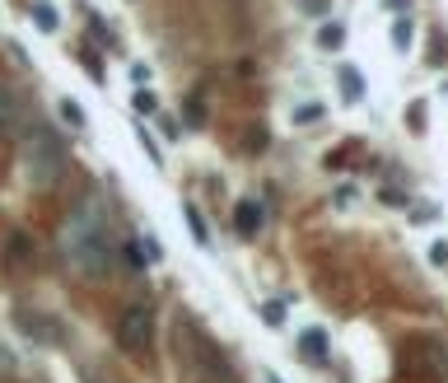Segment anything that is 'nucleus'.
Segmentation results:
<instances>
[{
  "label": "nucleus",
  "instance_id": "obj_2",
  "mask_svg": "<svg viewBox=\"0 0 448 383\" xmlns=\"http://www.w3.org/2000/svg\"><path fill=\"white\" fill-rule=\"evenodd\" d=\"M19 164H23V178L33 182V187H56L61 169H66V145H61V135L47 131V126H28L19 145Z\"/></svg>",
  "mask_w": 448,
  "mask_h": 383
},
{
  "label": "nucleus",
  "instance_id": "obj_7",
  "mask_svg": "<svg viewBox=\"0 0 448 383\" xmlns=\"http://www.w3.org/2000/svg\"><path fill=\"white\" fill-rule=\"evenodd\" d=\"M182 220H187V229L196 234V243H201V248H211V229H206L201 211H196V206H182Z\"/></svg>",
  "mask_w": 448,
  "mask_h": 383
},
{
  "label": "nucleus",
  "instance_id": "obj_4",
  "mask_svg": "<svg viewBox=\"0 0 448 383\" xmlns=\"http://www.w3.org/2000/svg\"><path fill=\"white\" fill-rule=\"evenodd\" d=\"M299 350L313 365H323L327 360V332H323V327H303V332H299Z\"/></svg>",
  "mask_w": 448,
  "mask_h": 383
},
{
  "label": "nucleus",
  "instance_id": "obj_8",
  "mask_svg": "<svg viewBox=\"0 0 448 383\" xmlns=\"http://www.w3.org/2000/svg\"><path fill=\"white\" fill-rule=\"evenodd\" d=\"M411 38H415V23H411V14H402V19L392 23V47H397V52H406V47H411Z\"/></svg>",
  "mask_w": 448,
  "mask_h": 383
},
{
  "label": "nucleus",
  "instance_id": "obj_14",
  "mask_svg": "<svg viewBox=\"0 0 448 383\" xmlns=\"http://www.w3.org/2000/svg\"><path fill=\"white\" fill-rule=\"evenodd\" d=\"M61 117H66L70 126H84V108H79V103H70V99L61 103Z\"/></svg>",
  "mask_w": 448,
  "mask_h": 383
},
{
  "label": "nucleus",
  "instance_id": "obj_15",
  "mask_svg": "<svg viewBox=\"0 0 448 383\" xmlns=\"http://www.w3.org/2000/svg\"><path fill=\"white\" fill-rule=\"evenodd\" d=\"M135 108H140V113H155L159 103H155V94H145V89H140V94H135Z\"/></svg>",
  "mask_w": 448,
  "mask_h": 383
},
{
  "label": "nucleus",
  "instance_id": "obj_21",
  "mask_svg": "<svg viewBox=\"0 0 448 383\" xmlns=\"http://www.w3.org/2000/svg\"><path fill=\"white\" fill-rule=\"evenodd\" d=\"M388 5H406V0H388Z\"/></svg>",
  "mask_w": 448,
  "mask_h": 383
},
{
  "label": "nucleus",
  "instance_id": "obj_10",
  "mask_svg": "<svg viewBox=\"0 0 448 383\" xmlns=\"http://www.w3.org/2000/svg\"><path fill=\"white\" fill-rule=\"evenodd\" d=\"M23 327H28V332H33V337H43V341H56V327L47 323L43 313H23Z\"/></svg>",
  "mask_w": 448,
  "mask_h": 383
},
{
  "label": "nucleus",
  "instance_id": "obj_3",
  "mask_svg": "<svg viewBox=\"0 0 448 383\" xmlns=\"http://www.w3.org/2000/svg\"><path fill=\"white\" fill-rule=\"evenodd\" d=\"M117 346L131 355V360H145L150 346H155V313L145 304H131L117 318Z\"/></svg>",
  "mask_w": 448,
  "mask_h": 383
},
{
  "label": "nucleus",
  "instance_id": "obj_13",
  "mask_svg": "<svg viewBox=\"0 0 448 383\" xmlns=\"http://www.w3.org/2000/svg\"><path fill=\"white\" fill-rule=\"evenodd\" d=\"M262 318H267V327H280V323H285V304H280V299H271V304L262 309Z\"/></svg>",
  "mask_w": 448,
  "mask_h": 383
},
{
  "label": "nucleus",
  "instance_id": "obj_6",
  "mask_svg": "<svg viewBox=\"0 0 448 383\" xmlns=\"http://www.w3.org/2000/svg\"><path fill=\"white\" fill-rule=\"evenodd\" d=\"M14 126H19V99H14V94L0 84V131L10 135Z\"/></svg>",
  "mask_w": 448,
  "mask_h": 383
},
{
  "label": "nucleus",
  "instance_id": "obj_18",
  "mask_svg": "<svg viewBox=\"0 0 448 383\" xmlns=\"http://www.w3.org/2000/svg\"><path fill=\"white\" fill-rule=\"evenodd\" d=\"M430 262H435V267H444V262H448V248H444V243H435V248H430Z\"/></svg>",
  "mask_w": 448,
  "mask_h": 383
},
{
  "label": "nucleus",
  "instance_id": "obj_11",
  "mask_svg": "<svg viewBox=\"0 0 448 383\" xmlns=\"http://www.w3.org/2000/svg\"><path fill=\"white\" fill-rule=\"evenodd\" d=\"M33 23L43 28V33H56V23H61V19H56L52 5H33Z\"/></svg>",
  "mask_w": 448,
  "mask_h": 383
},
{
  "label": "nucleus",
  "instance_id": "obj_16",
  "mask_svg": "<svg viewBox=\"0 0 448 383\" xmlns=\"http://www.w3.org/2000/svg\"><path fill=\"white\" fill-rule=\"evenodd\" d=\"M140 145L150 150V159H155V164H164V155H159V145H155V140H150V131H140Z\"/></svg>",
  "mask_w": 448,
  "mask_h": 383
},
{
  "label": "nucleus",
  "instance_id": "obj_5",
  "mask_svg": "<svg viewBox=\"0 0 448 383\" xmlns=\"http://www.w3.org/2000/svg\"><path fill=\"white\" fill-rule=\"evenodd\" d=\"M262 220H267V211H262L257 201H243V206L234 211V225H238V234H247V238H252V234H262Z\"/></svg>",
  "mask_w": 448,
  "mask_h": 383
},
{
  "label": "nucleus",
  "instance_id": "obj_9",
  "mask_svg": "<svg viewBox=\"0 0 448 383\" xmlns=\"http://www.w3.org/2000/svg\"><path fill=\"white\" fill-rule=\"evenodd\" d=\"M341 43H346V28H341V23H323V28H318V47L336 52Z\"/></svg>",
  "mask_w": 448,
  "mask_h": 383
},
{
  "label": "nucleus",
  "instance_id": "obj_1",
  "mask_svg": "<svg viewBox=\"0 0 448 383\" xmlns=\"http://www.w3.org/2000/svg\"><path fill=\"white\" fill-rule=\"evenodd\" d=\"M66 257H70V267L84 271V276H103L108 262H112V243H108V234H103V220L89 211V206H79V211L70 215Z\"/></svg>",
  "mask_w": 448,
  "mask_h": 383
},
{
  "label": "nucleus",
  "instance_id": "obj_19",
  "mask_svg": "<svg viewBox=\"0 0 448 383\" xmlns=\"http://www.w3.org/2000/svg\"><path fill=\"white\" fill-rule=\"evenodd\" d=\"M299 5H303L308 14H327V0H299Z\"/></svg>",
  "mask_w": 448,
  "mask_h": 383
},
{
  "label": "nucleus",
  "instance_id": "obj_17",
  "mask_svg": "<svg viewBox=\"0 0 448 383\" xmlns=\"http://www.w3.org/2000/svg\"><path fill=\"white\" fill-rule=\"evenodd\" d=\"M294 122H318V108L308 103V108H294Z\"/></svg>",
  "mask_w": 448,
  "mask_h": 383
},
{
  "label": "nucleus",
  "instance_id": "obj_20",
  "mask_svg": "<svg viewBox=\"0 0 448 383\" xmlns=\"http://www.w3.org/2000/svg\"><path fill=\"white\" fill-rule=\"evenodd\" d=\"M262 383H280V379H276V374H271V370H267V374H262Z\"/></svg>",
  "mask_w": 448,
  "mask_h": 383
},
{
  "label": "nucleus",
  "instance_id": "obj_12",
  "mask_svg": "<svg viewBox=\"0 0 448 383\" xmlns=\"http://www.w3.org/2000/svg\"><path fill=\"white\" fill-rule=\"evenodd\" d=\"M341 79H346V99H359V94H364V79H359L350 66H341Z\"/></svg>",
  "mask_w": 448,
  "mask_h": 383
}]
</instances>
